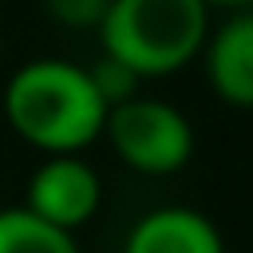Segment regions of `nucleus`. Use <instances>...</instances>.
I'll list each match as a JSON object with an SVG mask.
<instances>
[{"label": "nucleus", "mask_w": 253, "mask_h": 253, "mask_svg": "<svg viewBox=\"0 0 253 253\" xmlns=\"http://www.w3.org/2000/svg\"><path fill=\"white\" fill-rule=\"evenodd\" d=\"M210 36L202 0H111L99 20L103 55L126 63L138 79L182 71Z\"/></svg>", "instance_id": "obj_2"}, {"label": "nucleus", "mask_w": 253, "mask_h": 253, "mask_svg": "<svg viewBox=\"0 0 253 253\" xmlns=\"http://www.w3.org/2000/svg\"><path fill=\"white\" fill-rule=\"evenodd\" d=\"M202 51L213 95L229 107L253 111V8H233V16L206 36Z\"/></svg>", "instance_id": "obj_5"}, {"label": "nucleus", "mask_w": 253, "mask_h": 253, "mask_svg": "<svg viewBox=\"0 0 253 253\" xmlns=\"http://www.w3.org/2000/svg\"><path fill=\"white\" fill-rule=\"evenodd\" d=\"M87 75H91L99 99L107 103V111L119 107V103H126V99H134V95H138V83H142L126 63H119V59H111V55H99V63L87 67Z\"/></svg>", "instance_id": "obj_8"}, {"label": "nucleus", "mask_w": 253, "mask_h": 253, "mask_svg": "<svg viewBox=\"0 0 253 253\" xmlns=\"http://www.w3.org/2000/svg\"><path fill=\"white\" fill-rule=\"evenodd\" d=\"M202 4H206V8H229V12H233V8H249L253 0H202Z\"/></svg>", "instance_id": "obj_10"}, {"label": "nucleus", "mask_w": 253, "mask_h": 253, "mask_svg": "<svg viewBox=\"0 0 253 253\" xmlns=\"http://www.w3.org/2000/svg\"><path fill=\"white\" fill-rule=\"evenodd\" d=\"M103 138L111 150L138 174H178L194 154V126L190 119L150 95H134L107 111Z\"/></svg>", "instance_id": "obj_3"}, {"label": "nucleus", "mask_w": 253, "mask_h": 253, "mask_svg": "<svg viewBox=\"0 0 253 253\" xmlns=\"http://www.w3.org/2000/svg\"><path fill=\"white\" fill-rule=\"evenodd\" d=\"M103 202V182L95 174V166L79 154H47L24 190V210H32L36 217L75 233L79 225H87L95 217Z\"/></svg>", "instance_id": "obj_4"}, {"label": "nucleus", "mask_w": 253, "mask_h": 253, "mask_svg": "<svg viewBox=\"0 0 253 253\" xmlns=\"http://www.w3.org/2000/svg\"><path fill=\"white\" fill-rule=\"evenodd\" d=\"M0 253H79L75 233L36 217L24 206L0 210Z\"/></svg>", "instance_id": "obj_7"}, {"label": "nucleus", "mask_w": 253, "mask_h": 253, "mask_svg": "<svg viewBox=\"0 0 253 253\" xmlns=\"http://www.w3.org/2000/svg\"><path fill=\"white\" fill-rule=\"evenodd\" d=\"M123 253H225V241L202 210L158 206L130 225Z\"/></svg>", "instance_id": "obj_6"}, {"label": "nucleus", "mask_w": 253, "mask_h": 253, "mask_svg": "<svg viewBox=\"0 0 253 253\" xmlns=\"http://www.w3.org/2000/svg\"><path fill=\"white\" fill-rule=\"evenodd\" d=\"M8 126L43 154H79L103 138L107 103L99 99L87 67L67 59H28L4 87Z\"/></svg>", "instance_id": "obj_1"}, {"label": "nucleus", "mask_w": 253, "mask_h": 253, "mask_svg": "<svg viewBox=\"0 0 253 253\" xmlns=\"http://www.w3.org/2000/svg\"><path fill=\"white\" fill-rule=\"evenodd\" d=\"M0 4H4V0H0Z\"/></svg>", "instance_id": "obj_11"}, {"label": "nucleus", "mask_w": 253, "mask_h": 253, "mask_svg": "<svg viewBox=\"0 0 253 253\" xmlns=\"http://www.w3.org/2000/svg\"><path fill=\"white\" fill-rule=\"evenodd\" d=\"M47 12L67 28H99L111 0H43Z\"/></svg>", "instance_id": "obj_9"}]
</instances>
